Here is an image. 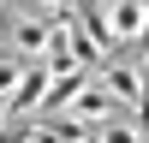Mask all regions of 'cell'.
Returning <instances> with one entry per match:
<instances>
[{"mask_svg": "<svg viewBox=\"0 0 149 143\" xmlns=\"http://www.w3.org/2000/svg\"><path fill=\"white\" fill-rule=\"evenodd\" d=\"M102 24V36L113 42V54H131L149 30V0H84Z\"/></svg>", "mask_w": 149, "mask_h": 143, "instance_id": "obj_1", "label": "cell"}, {"mask_svg": "<svg viewBox=\"0 0 149 143\" xmlns=\"http://www.w3.org/2000/svg\"><path fill=\"white\" fill-rule=\"evenodd\" d=\"M48 113H60L66 125H78V131H95V125H107L113 113H125V107H119L113 95H107V83L90 72V78H84V83H78V90H72L60 107H48Z\"/></svg>", "mask_w": 149, "mask_h": 143, "instance_id": "obj_2", "label": "cell"}, {"mask_svg": "<svg viewBox=\"0 0 149 143\" xmlns=\"http://www.w3.org/2000/svg\"><path fill=\"white\" fill-rule=\"evenodd\" d=\"M90 143H149V125H143V113H113L107 125L90 131Z\"/></svg>", "mask_w": 149, "mask_h": 143, "instance_id": "obj_3", "label": "cell"}, {"mask_svg": "<svg viewBox=\"0 0 149 143\" xmlns=\"http://www.w3.org/2000/svg\"><path fill=\"white\" fill-rule=\"evenodd\" d=\"M0 54H6V30H0Z\"/></svg>", "mask_w": 149, "mask_h": 143, "instance_id": "obj_4", "label": "cell"}]
</instances>
